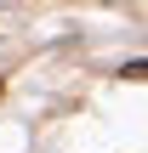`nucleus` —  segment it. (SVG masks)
I'll use <instances>...</instances> for the list:
<instances>
[{"label":"nucleus","instance_id":"obj_1","mask_svg":"<svg viewBox=\"0 0 148 153\" xmlns=\"http://www.w3.org/2000/svg\"><path fill=\"white\" fill-rule=\"evenodd\" d=\"M125 79H148V57H137V62H125Z\"/></svg>","mask_w":148,"mask_h":153}]
</instances>
